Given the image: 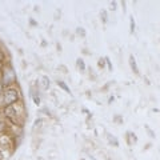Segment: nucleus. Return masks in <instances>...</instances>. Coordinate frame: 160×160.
<instances>
[{
    "label": "nucleus",
    "instance_id": "6ab92c4d",
    "mask_svg": "<svg viewBox=\"0 0 160 160\" xmlns=\"http://www.w3.org/2000/svg\"><path fill=\"white\" fill-rule=\"evenodd\" d=\"M111 9H112V11H115V9H116V2H112V3H111Z\"/></svg>",
    "mask_w": 160,
    "mask_h": 160
},
{
    "label": "nucleus",
    "instance_id": "4468645a",
    "mask_svg": "<svg viewBox=\"0 0 160 160\" xmlns=\"http://www.w3.org/2000/svg\"><path fill=\"white\" fill-rule=\"evenodd\" d=\"M76 33H78V35H80L82 38H86V31H84V28H82V27L76 29Z\"/></svg>",
    "mask_w": 160,
    "mask_h": 160
},
{
    "label": "nucleus",
    "instance_id": "f3484780",
    "mask_svg": "<svg viewBox=\"0 0 160 160\" xmlns=\"http://www.w3.org/2000/svg\"><path fill=\"white\" fill-rule=\"evenodd\" d=\"M104 59H106V63H107V66H108V68L109 69H112V63H111V60H109V58H104Z\"/></svg>",
    "mask_w": 160,
    "mask_h": 160
},
{
    "label": "nucleus",
    "instance_id": "412c9836",
    "mask_svg": "<svg viewBox=\"0 0 160 160\" xmlns=\"http://www.w3.org/2000/svg\"><path fill=\"white\" fill-rule=\"evenodd\" d=\"M29 23H31V24H32V26H36V24H38V23H36V22H35V20H32V19H31V20H29Z\"/></svg>",
    "mask_w": 160,
    "mask_h": 160
},
{
    "label": "nucleus",
    "instance_id": "a211bd4d",
    "mask_svg": "<svg viewBox=\"0 0 160 160\" xmlns=\"http://www.w3.org/2000/svg\"><path fill=\"white\" fill-rule=\"evenodd\" d=\"M4 89H6V88H4V86L2 84V82H0V98H2V95H3V92H4Z\"/></svg>",
    "mask_w": 160,
    "mask_h": 160
},
{
    "label": "nucleus",
    "instance_id": "39448f33",
    "mask_svg": "<svg viewBox=\"0 0 160 160\" xmlns=\"http://www.w3.org/2000/svg\"><path fill=\"white\" fill-rule=\"evenodd\" d=\"M129 67H131V69L133 71V73L139 75V67H138L136 59L133 58V55H131V56H129Z\"/></svg>",
    "mask_w": 160,
    "mask_h": 160
},
{
    "label": "nucleus",
    "instance_id": "9d476101",
    "mask_svg": "<svg viewBox=\"0 0 160 160\" xmlns=\"http://www.w3.org/2000/svg\"><path fill=\"white\" fill-rule=\"evenodd\" d=\"M7 131V123L6 120H2L0 119V135H4V132Z\"/></svg>",
    "mask_w": 160,
    "mask_h": 160
},
{
    "label": "nucleus",
    "instance_id": "f03ea898",
    "mask_svg": "<svg viewBox=\"0 0 160 160\" xmlns=\"http://www.w3.org/2000/svg\"><path fill=\"white\" fill-rule=\"evenodd\" d=\"M18 80V76H16V72L12 67V64L9 63H4V67H3V71H2V75H0V82L4 86V88H9L12 87Z\"/></svg>",
    "mask_w": 160,
    "mask_h": 160
},
{
    "label": "nucleus",
    "instance_id": "aec40b11",
    "mask_svg": "<svg viewBox=\"0 0 160 160\" xmlns=\"http://www.w3.org/2000/svg\"><path fill=\"white\" fill-rule=\"evenodd\" d=\"M3 67H4V63L0 62V75H2V71H3Z\"/></svg>",
    "mask_w": 160,
    "mask_h": 160
},
{
    "label": "nucleus",
    "instance_id": "6e6552de",
    "mask_svg": "<svg viewBox=\"0 0 160 160\" xmlns=\"http://www.w3.org/2000/svg\"><path fill=\"white\" fill-rule=\"evenodd\" d=\"M76 66H78V68L80 69L82 72H84L86 71V63H84V60L83 59H76Z\"/></svg>",
    "mask_w": 160,
    "mask_h": 160
},
{
    "label": "nucleus",
    "instance_id": "1a4fd4ad",
    "mask_svg": "<svg viewBox=\"0 0 160 160\" xmlns=\"http://www.w3.org/2000/svg\"><path fill=\"white\" fill-rule=\"evenodd\" d=\"M40 83H42L43 89H47V88L49 87V79H48L47 76H43L42 80H40Z\"/></svg>",
    "mask_w": 160,
    "mask_h": 160
},
{
    "label": "nucleus",
    "instance_id": "ddd939ff",
    "mask_svg": "<svg viewBox=\"0 0 160 160\" xmlns=\"http://www.w3.org/2000/svg\"><path fill=\"white\" fill-rule=\"evenodd\" d=\"M100 18H102V20H103V23H107V11H104V9H103V11L102 12H100Z\"/></svg>",
    "mask_w": 160,
    "mask_h": 160
},
{
    "label": "nucleus",
    "instance_id": "2eb2a0df",
    "mask_svg": "<svg viewBox=\"0 0 160 160\" xmlns=\"http://www.w3.org/2000/svg\"><path fill=\"white\" fill-rule=\"evenodd\" d=\"M98 66H99L100 68L103 69V68H104V66H106V59H104V58H103V59H99V62H98Z\"/></svg>",
    "mask_w": 160,
    "mask_h": 160
},
{
    "label": "nucleus",
    "instance_id": "0eeeda50",
    "mask_svg": "<svg viewBox=\"0 0 160 160\" xmlns=\"http://www.w3.org/2000/svg\"><path fill=\"white\" fill-rule=\"evenodd\" d=\"M56 84H58V86H59L60 88H62V89H63V91H64V92H67V93H69V95H71V89H69V87L67 86V84H66V83H64V82H63V80H58V82H56Z\"/></svg>",
    "mask_w": 160,
    "mask_h": 160
},
{
    "label": "nucleus",
    "instance_id": "20e7f679",
    "mask_svg": "<svg viewBox=\"0 0 160 160\" xmlns=\"http://www.w3.org/2000/svg\"><path fill=\"white\" fill-rule=\"evenodd\" d=\"M126 136H127V143H128V146H133V144H136V143H138L136 135H135L132 131H127Z\"/></svg>",
    "mask_w": 160,
    "mask_h": 160
},
{
    "label": "nucleus",
    "instance_id": "f257e3e1",
    "mask_svg": "<svg viewBox=\"0 0 160 160\" xmlns=\"http://www.w3.org/2000/svg\"><path fill=\"white\" fill-rule=\"evenodd\" d=\"M20 102V92L18 88L15 87H9V88H6L4 92L0 98V104L3 107H9V106H15Z\"/></svg>",
    "mask_w": 160,
    "mask_h": 160
},
{
    "label": "nucleus",
    "instance_id": "f8f14e48",
    "mask_svg": "<svg viewBox=\"0 0 160 160\" xmlns=\"http://www.w3.org/2000/svg\"><path fill=\"white\" fill-rule=\"evenodd\" d=\"M129 24H131V32L133 33L135 29H136V23H135V19H133L132 16L129 18Z\"/></svg>",
    "mask_w": 160,
    "mask_h": 160
},
{
    "label": "nucleus",
    "instance_id": "423d86ee",
    "mask_svg": "<svg viewBox=\"0 0 160 160\" xmlns=\"http://www.w3.org/2000/svg\"><path fill=\"white\" fill-rule=\"evenodd\" d=\"M107 140H108V143L111 144V146L119 147V140L116 139V136H113L112 133H107Z\"/></svg>",
    "mask_w": 160,
    "mask_h": 160
},
{
    "label": "nucleus",
    "instance_id": "7ed1b4c3",
    "mask_svg": "<svg viewBox=\"0 0 160 160\" xmlns=\"http://www.w3.org/2000/svg\"><path fill=\"white\" fill-rule=\"evenodd\" d=\"M3 113L9 123L15 124V126H22V120L19 119V115L22 112L18 109L16 104H15V106H9V107H4Z\"/></svg>",
    "mask_w": 160,
    "mask_h": 160
},
{
    "label": "nucleus",
    "instance_id": "4be33fe9",
    "mask_svg": "<svg viewBox=\"0 0 160 160\" xmlns=\"http://www.w3.org/2000/svg\"><path fill=\"white\" fill-rule=\"evenodd\" d=\"M82 160H84V159H82Z\"/></svg>",
    "mask_w": 160,
    "mask_h": 160
},
{
    "label": "nucleus",
    "instance_id": "dca6fc26",
    "mask_svg": "<svg viewBox=\"0 0 160 160\" xmlns=\"http://www.w3.org/2000/svg\"><path fill=\"white\" fill-rule=\"evenodd\" d=\"M4 60H6V53H4L2 49H0V62L4 63Z\"/></svg>",
    "mask_w": 160,
    "mask_h": 160
},
{
    "label": "nucleus",
    "instance_id": "9b49d317",
    "mask_svg": "<svg viewBox=\"0 0 160 160\" xmlns=\"http://www.w3.org/2000/svg\"><path fill=\"white\" fill-rule=\"evenodd\" d=\"M31 96H32V99H33V102H35V104H40V98H39V95H36V91L35 89H32V92H31Z\"/></svg>",
    "mask_w": 160,
    "mask_h": 160
}]
</instances>
